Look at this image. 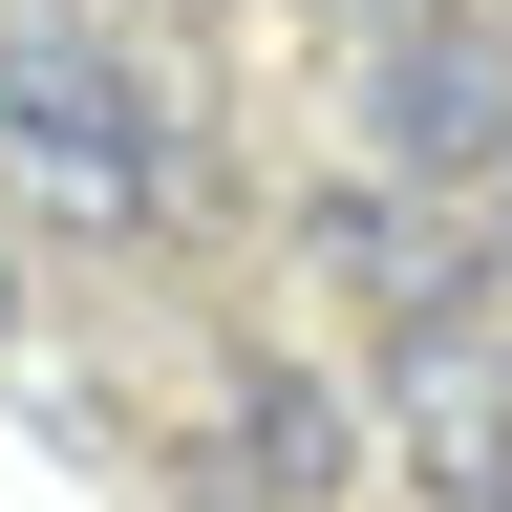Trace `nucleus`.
Here are the masks:
<instances>
[{
  "mask_svg": "<svg viewBox=\"0 0 512 512\" xmlns=\"http://www.w3.org/2000/svg\"><path fill=\"white\" fill-rule=\"evenodd\" d=\"M363 150L406 192H512V22L406 0V22L363 43Z\"/></svg>",
  "mask_w": 512,
  "mask_h": 512,
  "instance_id": "f257e3e1",
  "label": "nucleus"
},
{
  "mask_svg": "<svg viewBox=\"0 0 512 512\" xmlns=\"http://www.w3.org/2000/svg\"><path fill=\"white\" fill-rule=\"evenodd\" d=\"M0 150L64 171L86 214H150V86L107 64L86 0H0Z\"/></svg>",
  "mask_w": 512,
  "mask_h": 512,
  "instance_id": "f03ea898",
  "label": "nucleus"
},
{
  "mask_svg": "<svg viewBox=\"0 0 512 512\" xmlns=\"http://www.w3.org/2000/svg\"><path fill=\"white\" fill-rule=\"evenodd\" d=\"M406 470L448 512H512V342H470V320L406 342Z\"/></svg>",
  "mask_w": 512,
  "mask_h": 512,
  "instance_id": "7ed1b4c3",
  "label": "nucleus"
},
{
  "mask_svg": "<svg viewBox=\"0 0 512 512\" xmlns=\"http://www.w3.org/2000/svg\"><path fill=\"white\" fill-rule=\"evenodd\" d=\"M299 256H320V278H363L406 342H427V320H470V256H448V214H406V171H384V150H363V192H320V214H299Z\"/></svg>",
  "mask_w": 512,
  "mask_h": 512,
  "instance_id": "20e7f679",
  "label": "nucleus"
},
{
  "mask_svg": "<svg viewBox=\"0 0 512 512\" xmlns=\"http://www.w3.org/2000/svg\"><path fill=\"white\" fill-rule=\"evenodd\" d=\"M235 470L256 491H342V384H320V363H256L235 384Z\"/></svg>",
  "mask_w": 512,
  "mask_h": 512,
  "instance_id": "39448f33",
  "label": "nucleus"
},
{
  "mask_svg": "<svg viewBox=\"0 0 512 512\" xmlns=\"http://www.w3.org/2000/svg\"><path fill=\"white\" fill-rule=\"evenodd\" d=\"M0 299H22V256H0Z\"/></svg>",
  "mask_w": 512,
  "mask_h": 512,
  "instance_id": "423d86ee",
  "label": "nucleus"
},
{
  "mask_svg": "<svg viewBox=\"0 0 512 512\" xmlns=\"http://www.w3.org/2000/svg\"><path fill=\"white\" fill-rule=\"evenodd\" d=\"M363 22H406V0H363Z\"/></svg>",
  "mask_w": 512,
  "mask_h": 512,
  "instance_id": "0eeeda50",
  "label": "nucleus"
}]
</instances>
